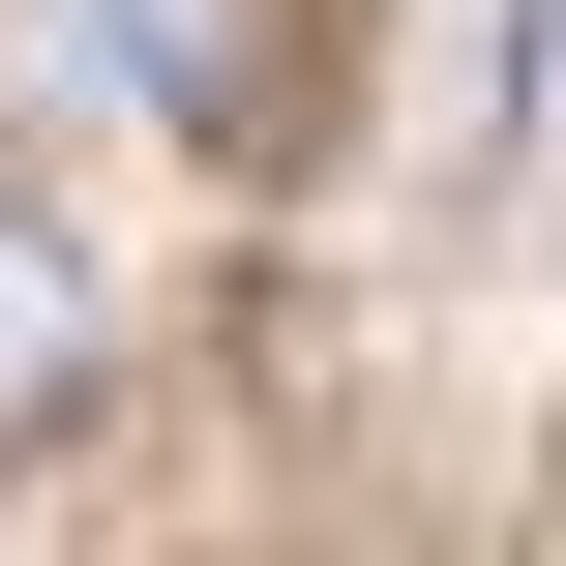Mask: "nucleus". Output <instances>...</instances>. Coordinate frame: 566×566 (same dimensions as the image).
<instances>
[{"label": "nucleus", "mask_w": 566, "mask_h": 566, "mask_svg": "<svg viewBox=\"0 0 566 566\" xmlns=\"http://www.w3.org/2000/svg\"><path fill=\"white\" fill-rule=\"evenodd\" d=\"M0 30H30L60 90H119V119H209V90H239V0H0Z\"/></svg>", "instance_id": "2"}, {"label": "nucleus", "mask_w": 566, "mask_h": 566, "mask_svg": "<svg viewBox=\"0 0 566 566\" xmlns=\"http://www.w3.org/2000/svg\"><path fill=\"white\" fill-rule=\"evenodd\" d=\"M90 358H119V298H90V239L0 179V448H60V418H90Z\"/></svg>", "instance_id": "1"}]
</instances>
